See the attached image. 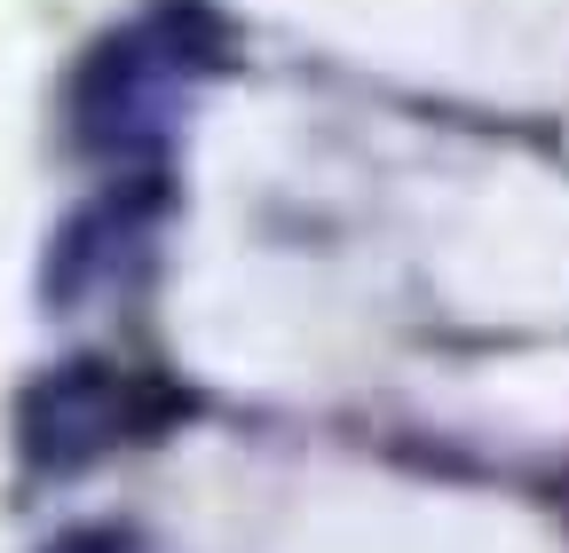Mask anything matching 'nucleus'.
Returning a JSON list of instances; mask_svg holds the SVG:
<instances>
[{
  "label": "nucleus",
  "mask_w": 569,
  "mask_h": 553,
  "mask_svg": "<svg viewBox=\"0 0 569 553\" xmlns=\"http://www.w3.org/2000/svg\"><path fill=\"white\" fill-rule=\"evenodd\" d=\"M159 72H174V56L151 24L134 32H111L88 63L80 80H71V119H80V143H134V119L159 103Z\"/></svg>",
  "instance_id": "nucleus-2"
},
{
  "label": "nucleus",
  "mask_w": 569,
  "mask_h": 553,
  "mask_svg": "<svg viewBox=\"0 0 569 553\" xmlns=\"http://www.w3.org/2000/svg\"><path fill=\"white\" fill-rule=\"evenodd\" d=\"M24 459L32 466H88V459H103L119 435H127V420H134V395H127V380L119 372H103V364H63V372H48L40 388H24Z\"/></svg>",
  "instance_id": "nucleus-1"
},
{
  "label": "nucleus",
  "mask_w": 569,
  "mask_h": 553,
  "mask_svg": "<svg viewBox=\"0 0 569 553\" xmlns=\"http://www.w3.org/2000/svg\"><path fill=\"white\" fill-rule=\"evenodd\" d=\"M48 553H142V537L119 530V522H88V530H63Z\"/></svg>",
  "instance_id": "nucleus-4"
},
{
  "label": "nucleus",
  "mask_w": 569,
  "mask_h": 553,
  "mask_svg": "<svg viewBox=\"0 0 569 553\" xmlns=\"http://www.w3.org/2000/svg\"><path fill=\"white\" fill-rule=\"evenodd\" d=\"M134 238H142V205H134V190L96 198L88 214H71V222L56 230V253H48V269H40V293H48L56 309L88 301L103 276L127 269V245H134Z\"/></svg>",
  "instance_id": "nucleus-3"
}]
</instances>
